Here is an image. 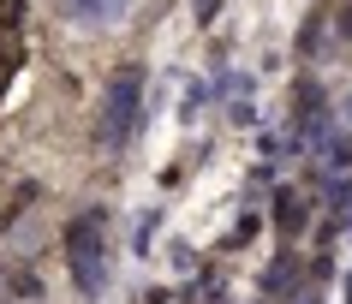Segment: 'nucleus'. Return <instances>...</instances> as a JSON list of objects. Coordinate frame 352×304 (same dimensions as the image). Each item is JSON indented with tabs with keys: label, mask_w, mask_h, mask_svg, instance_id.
I'll return each instance as SVG.
<instances>
[{
	"label": "nucleus",
	"mask_w": 352,
	"mask_h": 304,
	"mask_svg": "<svg viewBox=\"0 0 352 304\" xmlns=\"http://www.w3.org/2000/svg\"><path fill=\"white\" fill-rule=\"evenodd\" d=\"M131 114H138V72H120L108 84V102H102V137L120 143L126 126H131Z\"/></svg>",
	"instance_id": "obj_1"
}]
</instances>
